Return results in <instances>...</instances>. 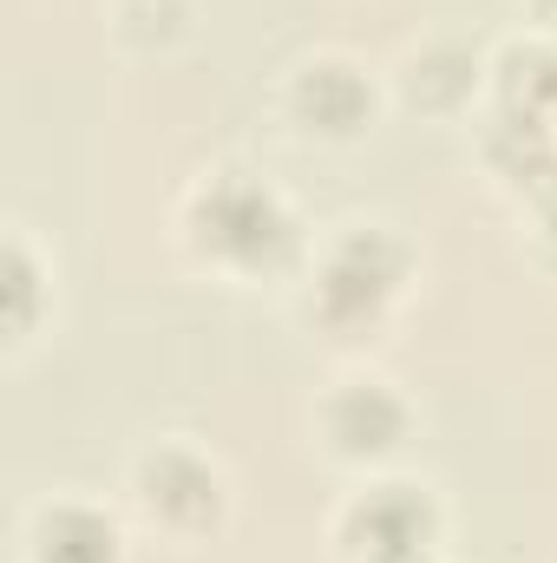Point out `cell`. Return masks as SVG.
I'll return each instance as SVG.
<instances>
[{
    "instance_id": "obj_6",
    "label": "cell",
    "mask_w": 557,
    "mask_h": 563,
    "mask_svg": "<svg viewBox=\"0 0 557 563\" xmlns=\"http://www.w3.org/2000/svg\"><path fill=\"white\" fill-rule=\"evenodd\" d=\"M419 432V407L407 400L401 380H387L381 367H348L321 387L315 400V439L335 465L354 472H387Z\"/></svg>"
},
{
    "instance_id": "obj_13",
    "label": "cell",
    "mask_w": 557,
    "mask_h": 563,
    "mask_svg": "<svg viewBox=\"0 0 557 563\" xmlns=\"http://www.w3.org/2000/svg\"><path fill=\"white\" fill-rule=\"evenodd\" d=\"M414 563H439V558H414Z\"/></svg>"
},
{
    "instance_id": "obj_12",
    "label": "cell",
    "mask_w": 557,
    "mask_h": 563,
    "mask_svg": "<svg viewBox=\"0 0 557 563\" xmlns=\"http://www.w3.org/2000/svg\"><path fill=\"white\" fill-rule=\"evenodd\" d=\"M525 13H532L538 33H557V0H525Z\"/></svg>"
},
{
    "instance_id": "obj_9",
    "label": "cell",
    "mask_w": 557,
    "mask_h": 563,
    "mask_svg": "<svg viewBox=\"0 0 557 563\" xmlns=\"http://www.w3.org/2000/svg\"><path fill=\"white\" fill-rule=\"evenodd\" d=\"M0 308H7L13 347H26L53 308V256L33 243L26 223H7V236H0Z\"/></svg>"
},
{
    "instance_id": "obj_8",
    "label": "cell",
    "mask_w": 557,
    "mask_h": 563,
    "mask_svg": "<svg viewBox=\"0 0 557 563\" xmlns=\"http://www.w3.org/2000/svg\"><path fill=\"white\" fill-rule=\"evenodd\" d=\"M387 92H394V106H407L419 119H466L479 99H492V53L452 40V33H426L394 59Z\"/></svg>"
},
{
    "instance_id": "obj_11",
    "label": "cell",
    "mask_w": 557,
    "mask_h": 563,
    "mask_svg": "<svg viewBox=\"0 0 557 563\" xmlns=\"http://www.w3.org/2000/svg\"><path fill=\"white\" fill-rule=\"evenodd\" d=\"M518 203V230H525V250H532V263L557 276V170H545L532 190H518L512 197Z\"/></svg>"
},
{
    "instance_id": "obj_7",
    "label": "cell",
    "mask_w": 557,
    "mask_h": 563,
    "mask_svg": "<svg viewBox=\"0 0 557 563\" xmlns=\"http://www.w3.org/2000/svg\"><path fill=\"white\" fill-rule=\"evenodd\" d=\"M20 563H132V511L92 492H46L20 518Z\"/></svg>"
},
{
    "instance_id": "obj_3",
    "label": "cell",
    "mask_w": 557,
    "mask_h": 563,
    "mask_svg": "<svg viewBox=\"0 0 557 563\" xmlns=\"http://www.w3.org/2000/svg\"><path fill=\"white\" fill-rule=\"evenodd\" d=\"M230 505H237L230 465L184 432L139 445L125 465V511L139 531L164 544H210L230 525Z\"/></svg>"
},
{
    "instance_id": "obj_5",
    "label": "cell",
    "mask_w": 557,
    "mask_h": 563,
    "mask_svg": "<svg viewBox=\"0 0 557 563\" xmlns=\"http://www.w3.org/2000/svg\"><path fill=\"white\" fill-rule=\"evenodd\" d=\"M387 106V86L368 59L341 53V46H315L302 59H288V73L276 79V112L295 139L308 144H354L374 132Z\"/></svg>"
},
{
    "instance_id": "obj_2",
    "label": "cell",
    "mask_w": 557,
    "mask_h": 563,
    "mask_svg": "<svg viewBox=\"0 0 557 563\" xmlns=\"http://www.w3.org/2000/svg\"><path fill=\"white\" fill-rule=\"evenodd\" d=\"M295 282H302L308 328L341 347H361V341L387 334L394 314L407 308L419 282V250L387 217H348L308 243V263Z\"/></svg>"
},
{
    "instance_id": "obj_4",
    "label": "cell",
    "mask_w": 557,
    "mask_h": 563,
    "mask_svg": "<svg viewBox=\"0 0 557 563\" xmlns=\"http://www.w3.org/2000/svg\"><path fill=\"white\" fill-rule=\"evenodd\" d=\"M446 505L426 478L368 472L335 511H328V551L335 563H414L439 558Z\"/></svg>"
},
{
    "instance_id": "obj_1",
    "label": "cell",
    "mask_w": 557,
    "mask_h": 563,
    "mask_svg": "<svg viewBox=\"0 0 557 563\" xmlns=\"http://www.w3.org/2000/svg\"><path fill=\"white\" fill-rule=\"evenodd\" d=\"M171 236L204 276H223V282L302 276L308 243H315L308 223L295 217V203L250 164L197 170L171 203Z\"/></svg>"
},
{
    "instance_id": "obj_10",
    "label": "cell",
    "mask_w": 557,
    "mask_h": 563,
    "mask_svg": "<svg viewBox=\"0 0 557 563\" xmlns=\"http://www.w3.org/2000/svg\"><path fill=\"white\" fill-rule=\"evenodd\" d=\"M492 99H505V106L545 119L557 132V33L525 26L518 40H505V46L492 53Z\"/></svg>"
}]
</instances>
